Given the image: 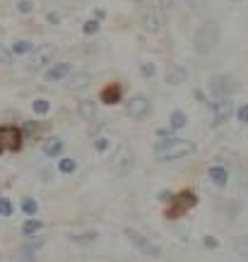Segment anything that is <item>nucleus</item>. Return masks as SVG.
<instances>
[{
  "label": "nucleus",
  "instance_id": "1",
  "mask_svg": "<svg viewBox=\"0 0 248 262\" xmlns=\"http://www.w3.org/2000/svg\"><path fill=\"white\" fill-rule=\"evenodd\" d=\"M219 46V24L215 19H208L198 27V32L193 36V51L198 56H210Z\"/></svg>",
  "mask_w": 248,
  "mask_h": 262
},
{
  "label": "nucleus",
  "instance_id": "28",
  "mask_svg": "<svg viewBox=\"0 0 248 262\" xmlns=\"http://www.w3.org/2000/svg\"><path fill=\"white\" fill-rule=\"evenodd\" d=\"M82 32L87 34V36L89 34H96L99 32V22H96V19H87V22L82 24Z\"/></svg>",
  "mask_w": 248,
  "mask_h": 262
},
{
  "label": "nucleus",
  "instance_id": "33",
  "mask_svg": "<svg viewBox=\"0 0 248 262\" xmlns=\"http://www.w3.org/2000/svg\"><path fill=\"white\" fill-rule=\"evenodd\" d=\"M236 250H239V255L241 257H243V260H248V238H243L239 243V248H236Z\"/></svg>",
  "mask_w": 248,
  "mask_h": 262
},
{
  "label": "nucleus",
  "instance_id": "37",
  "mask_svg": "<svg viewBox=\"0 0 248 262\" xmlns=\"http://www.w3.org/2000/svg\"><path fill=\"white\" fill-rule=\"evenodd\" d=\"M161 5H164V8H171V0H161Z\"/></svg>",
  "mask_w": 248,
  "mask_h": 262
},
{
  "label": "nucleus",
  "instance_id": "20",
  "mask_svg": "<svg viewBox=\"0 0 248 262\" xmlns=\"http://www.w3.org/2000/svg\"><path fill=\"white\" fill-rule=\"evenodd\" d=\"M185 123H188V116H185L183 111H174L171 116H169V125H171V130H181V127H185Z\"/></svg>",
  "mask_w": 248,
  "mask_h": 262
},
{
  "label": "nucleus",
  "instance_id": "10",
  "mask_svg": "<svg viewBox=\"0 0 248 262\" xmlns=\"http://www.w3.org/2000/svg\"><path fill=\"white\" fill-rule=\"evenodd\" d=\"M0 147L17 151L22 147V133L17 127H0Z\"/></svg>",
  "mask_w": 248,
  "mask_h": 262
},
{
  "label": "nucleus",
  "instance_id": "36",
  "mask_svg": "<svg viewBox=\"0 0 248 262\" xmlns=\"http://www.w3.org/2000/svg\"><path fill=\"white\" fill-rule=\"evenodd\" d=\"M202 243H205V246H208V248H215V246H217V241H215V238H205V241H202Z\"/></svg>",
  "mask_w": 248,
  "mask_h": 262
},
{
  "label": "nucleus",
  "instance_id": "24",
  "mask_svg": "<svg viewBox=\"0 0 248 262\" xmlns=\"http://www.w3.org/2000/svg\"><path fill=\"white\" fill-rule=\"evenodd\" d=\"M32 108L36 116H46L48 111H51V101H46V99H36V101L32 103Z\"/></svg>",
  "mask_w": 248,
  "mask_h": 262
},
{
  "label": "nucleus",
  "instance_id": "15",
  "mask_svg": "<svg viewBox=\"0 0 248 262\" xmlns=\"http://www.w3.org/2000/svg\"><path fill=\"white\" fill-rule=\"evenodd\" d=\"M51 58H53V51H51V48H44V51H39V53L32 58V68L34 70H44V68L51 63Z\"/></svg>",
  "mask_w": 248,
  "mask_h": 262
},
{
  "label": "nucleus",
  "instance_id": "25",
  "mask_svg": "<svg viewBox=\"0 0 248 262\" xmlns=\"http://www.w3.org/2000/svg\"><path fill=\"white\" fill-rule=\"evenodd\" d=\"M75 168H77V161L70 159V157L60 159V164H58V171H60V173H72Z\"/></svg>",
  "mask_w": 248,
  "mask_h": 262
},
{
  "label": "nucleus",
  "instance_id": "7",
  "mask_svg": "<svg viewBox=\"0 0 248 262\" xmlns=\"http://www.w3.org/2000/svg\"><path fill=\"white\" fill-rule=\"evenodd\" d=\"M234 89H236V84H234V80L229 75H215V77H210V92H212L215 99H229L234 94Z\"/></svg>",
  "mask_w": 248,
  "mask_h": 262
},
{
  "label": "nucleus",
  "instance_id": "35",
  "mask_svg": "<svg viewBox=\"0 0 248 262\" xmlns=\"http://www.w3.org/2000/svg\"><path fill=\"white\" fill-rule=\"evenodd\" d=\"M188 5H191V10H198V5H200V0H185Z\"/></svg>",
  "mask_w": 248,
  "mask_h": 262
},
{
  "label": "nucleus",
  "instance_id": "9",
  "mask_svg": "<svg viewBox=\"0 0 248 262\" xmlns=\"http://www.w3.org/2000/svg\"><path fill=\"white\" fill-rule=\"evenodd\" d=\"M210 108H212V120H215V125H222L224 120H229L234 111V101L232 99H217V101L210 103Z\"/></svg>",
  "mask_w": 248,
  "mask_h": 262
},
{
  "label": "nucleus",
  "instance_id": "17",
  "mask_svg": "<svg viewBox=\"0 0 248 262\" xmlns=\"http://www.w3.org/2000/svg\"><path fill=\"white\" fill-rule=\"evenodd\" d=\"M65 82V87L68 89H82V87H87L89 84V75L87 72H80V75H70L68 80H63Z\"/></svg>",
  "mask_w": 248,
  "mask_h": 262
},
{
  "label": "nucleus",
  "instance_id": "29",
  "mask_svg": "<svg viewBox=\"0 0 248 262\" xmlns=\"http://www.w3.org/2000/svg\"><path fill=\"white\" fill-rule=\"evenodd\" d=\"M17 10H19L22 15H27V12H32L34 10V3L32 0H19V3H17Z\"/></svg>",
  "mask_w": 248,
  "mask_h": 262
},
{
  "label": "nucleus",
  "instance_id": "5",
  "mask_svg": "<svg viewBox=\"0 0 248 262\" xmlns=\"http://www.w3.org/2000/svg\"><path fill=\"white\" fill-rule=\"evenodd\" d=\"M126 236H128V241H130V243H133V246H135L142 255H147V257H161V248L157 246V243H152L150 238L140 236L135 229H126Z\"/></svg>",
  "mask_w": 248,
  "mask_h": 262
},
{
  "label": "nucleus",
  "instance_id": "32",
  "mask_svg": "<svg viewBox=\"0 0 248 262\" xmlns=\"http://www.w3.org/2000/svg\"><path fill=\"white\" fill-rule=\"evenodd\" d=\"M236 116H239L241 123H248V103H243V106H239V111H236Z\"/></svg>",
  "mask_w": 248,
  "mask_h": 262
},
{
  "label": "nucleus",
  "instance_id": "30",
  "mask_svg": "<svg viewBox=\"0 0 248 262\" xmlns=\"http://www.w3.org/2000/svg\"><path fill=\"white\" fill-rule=\"evenodd\" d=\"M94 149L96 151H106V149H109V137H96V140H94Z\"/></svg>",
  "mask_w": 248,
  "mask_h": 262
},
{
  "label": "nucleus",
  "instance_id": "21",
  "mask_svg": "<svg viewBox=\"0 0 248 262\" xmlns=\"http://www.w3.org/2000/svg\"><path fill=\"white\" fill-rule=\"evenodd\" d=\"M41 229H44V224H41L39 219H27L22 226V233L24 236H34V233H39Z\"/></svg>",
  "mask_w": 248,
  "mask_h": 262
},
{
  "label": "nucleus",
  "instance_id": "8",
  "mask_svg": "<svg viewBox=\"0 0 248 262\" xmlns=\"http://www.w3.org/2000/svg\"><path fill=\"white\" fill-rule=\"evenodd\" d=\"M171 202H174V207H169L167 209V216L169 219H178V216L183 214V212H188L191 207H195V202H198V198L193 195L191 190L188 192H181V195H176V198H171Z\"/></svg>",
  "mask_w": 248,
  "mask_h": 262
},
{
  "label": "nucleus",
  "instance_id": "16",
  "mask_svg": "<svg viewBox=\"0 0 248 262\" xmlns=\"http://www.w3.org/2000/svg\"><path fill=\"white\" fill-rule=\"evenodd\" d=\"M44 154L51 157V159H53V157H60V154H63V140H60V137H51V140L44 144Z\"/></svg>",
  "mask_w": 248,
  "mask_h": 262
},
{
  "label": "nucleus",
  "instance_id": "31",
  "mask_svg": "<svg viewBox=\"0 0 248 262\" xmlns=\"http://www.w3.org/2000/svg\"><path fill=\"white\" fill-rule=\"evenodd\" d=\"M19 260H22V262H36V257H34V250H27V248H22Z\"/></svg>",
  "mask_w": 248,
  "mask_h": 262
},
{
  "label": "nucleus",
  "instance_id": "11",
  "mask_svg": "<svg viewBox=\"0 0 248 262\" xmlns=\"http://www.w3.org/2000/svg\"><path fill=\"white\" fill-rule=\"evenodd\" d=\"M70 75H72V65L70 63H56L46 70V80L48 82H63V80H68Z\"/></svg>",
  "mask_w": 248,
  "mask_h": 262
},
{
  "label": "nucleus",
  "instance_id": "18",
  "mask_svg": "<svg viewBox=\"0 0 248 262\" xmlns=\"http://www.w3.org/2000/svg\"><path fill=\"white\" fill-rule=\"evenodd\" d=\"M120 94H123L120 84H111V87H106L104 92H101V101H104V103H118L120 101Z\"/></svg>",
  "mask_w": 248,
  "mask_h": 262
},
{
  "label": "nucleus",
  "instance_id": "26",
  "mask_svg": "<svg viewBox=\"0 0 248 262\" xmlns=\"http://www.w3.org/2000/svg\"><path fill=\"white\" fill-rule=\"evenodd\" d=\"M140 75H142V77H154V75H157V65L150 63V60H144V63L140 65Z\"/></svg>",
  "mask_w": 248,
  "mask_h": 262
},
{
  "label": "nucleus",
  "instance_id": "4",
  "mask_svg": "<svg viewBox=\"0 0 248 262\" xmlns=\"http://www.w3.org/2000/svg\"><path fill=\"white\" fill-rule=\"evenodd\" d=\"M137 24L150 34L161 32V17L152 5H140V8H137Z\"/></svg>",
  "mask_w": 248,
  "mask_h": 262
},
{
  "label": "nucleus",
  "instance_id": "38",
  "mask_svg": "<svg viewBox=\"0 0 248 262\" xmlns=\"http://www.w3.org/2000/svg\"><path fill=\"white\" fill-rule=\"evenodd\" d=\"M0 151H3V147H0Z\"/></svg>",
  "mask_w": 248,
  "mask_h": 262
},
{
  "label": "nucleus",
  "instance_id": "6",
  "mask_svg": "<svg viewBox=\"0 0 248 262\" xmlns=\"http://www.w3.org/2000/svg\"><path fill=\"white\" fill-rule=\"evenodd\" d=\"M133 159H135V154H133V149H130L128 144H118L116 151L111 154V166L118 173H128L130 168H133V164H135Z\"/></svg>",
  "mask_w": 248,
  "mask_h": 262
},
{
  "label": "nucleus",
  "instance_id": "23",
  "mask_svg": "<svg viewBox=\"0 0 248 262\" xmlns=\"http://www.w3.org/2000/svg\"><path fill=\"white\" fill-rule=\"evenodd\" d=\"M22 212L27 216H34L36 212H39V205H36V200H32V198H24L22 200Z\"/></svg>",
  "mask_w": 248,
  "mask_h": 262
},
{
  "label": "nucleus",
  "instance_id": "34",
  "mask_svg": "<svg viewBox=\"0 0 248 262\" xmlns=\"http://www.w3.org/2000/svg\"><path fill=\"white\" fill-rule=\"evenodd\" d=\"M171 198H174V195H171V192H159V200H161V202H171Z\"/></svg>",
  "mask_w": 248,
  "mask_h": 262
},
{
  "label": "nucleus",
  "instance_id": "22",
  "mask_svg": "<svg viewBox=\"0 0 248 262\" xmlns=\"http://www.w3.org/2000/svg\"><path fill=\"white\" fill-rule=\"evenodd\" d=\"M72 243H77V246H87V243H94L96 241V233L92 231V233H75V236H70Z\"/></svg>",
  "mask_w": 248,
  "mask_h": 262
},
{
  "label": "nucleus",
  "instance_id": "13",
  "mask_svg": "<svg viewBox=\"0 0 248 262\" xmlns=\"http://www.w3.org/2000/svg\"><path fill=\"white\" fill-rule=\"evenodd\" d=\"M208 178L215 183V185H219V188H222V185H226V181H229V171H226L224 166H210Z\"/></svg>",
  "mask_w": 248,
  "mask_h": 262
},
{
  "label": "nucleus",
  "instance_id": "27",
  "mask_svg": "<svg viewBox=\"0 0 248 262\" xmlns=\"http://www.w3.org/2000/svg\"><path fill=\"white\" fill-rule=\"evenodd\" d=\"M0 216H12V202L8 198H0Z\"/></svg>",
  "mask_w": 248,
  "mask_h": 262
},
{
  "label": "nucleus",
  "instance_id": "2",
  "mask_svg": "<svg viewBox=\"0 0 248 262\" xmlns=\"http://www.w3.org/2000/svg\"><path fill=\"white\" fill-rule=\"evenodd\" d=\"M193 151H195V144L188 142V140H181V137H167V140H159L154 144V154L161 161L183 159V157L193 154Z\"/></svg>",
  "mask_w": 248,
  "mask_h": 262
},
{
  "label": "nucleus",
  "instance_id": "3",
  "mask_svg": "<svg viewBox=\"0 0 248 262\" xmlns=\"http://www.w3.org/2000/svg\"><path fill=\"white\" fill-rule=\"evenodd\" d=\"M152 113V99L147 94H133L126 101V116H130L133 120H142Z\"/></svg>",
  "mask_w": 248,
  "mask_h": 262
},
{
  "label": "nucleus",
  "instance_id": "14",
  "mask_svg": "<svg viewBox=\"0 0 248 262\" xmlns=\"http://www.w3.org/2000/svg\"><path fill=\"white\" fill-rule=\"evenodd\" d=\"M77 113H80L82 120L92 123V120L96 118V103L89 101V99H85V101H80V106H77Z\"/></svg>",
  "mask_w": 248,
  "mask_h": 262
},
{
  "label": "nucleus",
  "instance_id": "12",
  "mask_svg": "<svg viewBox=\"0 0 248 262\" xmlns=\"http://www.w3.org/2000/svg\"><path fill=\"white\" fill-rule=\"evenodd\" d=\"M185 80H188V70H185L183 65H174V68L167 72V82L171 87H178V84H183Z\"/></svg>",
  "mask_w": 248,
  "mask_h": 262
},
{
  "label": "nucleus",
  "instance_id": "19",
  "mask_svg": "<svg viewBox=\"0 0 248 262\" xmlns=\"http://www.w3.org/2000/svg\"><path fill=\"white\" fill-rule=\"evenodd\" d=\"M10 48H12V53H15V56H29V53H34V43L29 39L15 41Z\"/></svg>",
  "mask_w": 248,
  "mask_h": 262
}]
</instances>
